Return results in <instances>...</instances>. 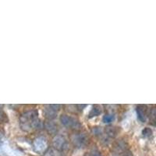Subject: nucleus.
Instances as JSON below:
<instances>
[{"label":"nucleus","mask_w":156,"mask_h":156,"mask_svg":"<svg viewBox=\"0 0 156 156\" xmlns=\"http://www.w3.org/2000/svg\"><path fill=\"white\" fill-rule=\"evenodd\" d=\"M61 105L58 104H51V105H45L43 109V113L44 117L48 120H52L57 116V113L60 110Z\"/></svg>","instance_id":"39448f33"},{"label":"nucleus","mask_w":156,"mask_h":156,"mask_svg":"<svg viewBox=\"0 0 156 156\" xmlns=\"http://www.w3.org/2000/svg\"><path fill=\"white\" fill-rule=\"evenodd\" d=\"M127 143L125 140L119 139L114 143L112 150L115 154H120V153H123L124 151H127Z\"/></svg>","instance_id":"423d86ee"},{"label":"nucleus","mask_w":156,"mask_h":156,"mask_svg":"<svg viewBox=\"0 0 156 156\" xmlns=\"http://www.w3.org/2000/svg\"><path fill=\"white\" fill-rule=\"evenodd\" d=\"M66 110L71 113H76L78 112L76 105H66Z\"/></svg>","instance_id":"dca6fc26"},{"label":"nucleus","mask_w":156,"mask_h":156,"mask_svg":"<svg viewBox=\"0 0 156 156\" xmlns=\"http://www.w3.org/2000/svg\"><path fill=\"white\" fill-rule=\"evenodd\" d=\"M59 120H60L61 123L68 129L77 130V129H80L82 126L80 120L77 118L72 116V115H62L59 118Z\"/></svg>","instance_id":"f03ea898"},{"label":"nucleus","mask_w":156,"mask_h":156,"mask_svg":"<svg viewBox=\"0 0 156 156\" xmlns=\"http://www.w3.org/2000/svg\"><path fill=\"white\" fill-rule=\"evenodd\" d=\"M2 105H0V122H7L8 117L6 114L2 111Z\"/></svg>","instance_id":"2eb2a0df"},{"label":"nucleus","mask_w":156,"mask_h":156,"mask_svg":"<svg viewBox=\"0 0 156 156\" xmlns=\"http://www.w3.org/2000/svg\"><path fill=\"white\" fill-rule=\"evenodd\" d=\"M142 134H143L144 137H150V136H152V130H151V128L146 127L143 129Z\"/></svg>","instance_id":"f3484780"},{"label":"nucleus","mask_w":156,"mask_h":156,"mask_svg":"<svg viewBox=\"0 0 156 156\" xmlns=\"http://www.w3.org/2000/svg\"><path fill=\"white\" fill-rule=\"evenodd\" d=\"M122 156H133V153H132L130 151H126L122 153Z\"/></svg>","instance_id":"6ab92c4d"},{"label":"nucleus","mask_w":156,"mask_h":156,"mask_svg":"<svg viewBox=\"0 0 156 156\" xmlns=\"http://www.w3.org/2000/svg\"><path fill=\"white\" fill-rule=\"evenodd\" d=\"M83 156H91V154L90 153H85V154H83Z\"/></svg>","instance_id":"412c9836"},{"label":"nucleus","mask_w":156,"mask_h":156,"mask_svg":"<svg viewBox=\"0 0 156 156\" xmlns=\"http://www.w3.org/2000/svg\"><path fill=\"white\" fill-rule=\"evenodd\" d=\"M118 133H119V127L115 126H106L104 129V135L106 136L108 140L115 138L116 135L118 134Z\"/></svg>","instance_id":"1a4fd4ad"},{"label":"nucleus","mask_w":156,"mask_h":156,"mask_svg":"<svg viewBox=\"0 0 156 156\" xmlns=\"http://www.w3.org/2000/svg\"><path fill=\"white\" fill-rule=\"evenodd\" d=\"M44 128L46 129V131L48 132L49 134H55L56 135L57 132H58V126L55 122L53 121L48 120L44 123Z\"/></svg>","instance_id":"9d476101"},{"label":"nucleus","mask_w":156,"mask_h":156,"mask_svg":"<svg viewBox=\"0 0 156 156\" xmlns=\"http://www.w3.org/2000/svg\"><path fill=\"white\" fill-rule=\"evenodd\" d=\"M136 115L138 117L139 120L141 121L142 122H146L148 115V108L145 105H139L136 108Z\"/></svg>","instance_id":"6e6552de"},{"label":"nucleus","mask_w":156,"mask_h":156,"mask_svg":"<svg viewBox=\"0 0 156 156\" xmlns=\"http://www.w3.org/2000/svg\"><path fill=\"white\" fill-rule=\"evenodd\" d=\"M149 117H150V120L153 122V124L154 125V120H155V109L154 108H151V110L150 111V112L148 113Z\"/></svg>","instance_id":"a211bd4d"},{"label":"nucleus","mask_w":156,"mask_h":156,"mask_svg":"<svg viewBox=\"0 0 156 156\" xmlns=\"http://www.w3.org/2000/svg\"><path fill=\"white\" fill-rule=\"evenodd\" d=\"M114 119H115V115H114V114L108 112V113L105 114V115L103 116L102 120L105 123H110V122H112Z\"/></svg>","instance_id":"4468645a"},{"label":"nucleus","mask_w":156,"mask_h":156,"mask_svg":"<svg viewBox=\"0 0 156 156\" xmlns=\"http://www.w3.org/2000/svg\"><path fill=\"white\" fill-rule=\"evenodd\" d=\"M38 112L36 110H28L23 112L20 116V127L24 131H30V125L37 118Z\"/></svg>","instance_id":"f257e3e1"},{"label":"nucleus","mask_w":156,"mask_h":156,"mask_svg":"<svg viewBox=\"0 0 156 156\" xmlns=\"http://www.w3.org/2000/svg\"><path fill=\"white\" fill-rule=\"evenodd\" d=\"M34 149L37 152H44L47 147V140L44 137H37L34 141Z\"/></svg>","instance_id":"0eeeda50"},{"label":"nucleus","mask_w":156,"mask_h":156,"mask_svg":"<svg viewBox=\"0 0 156 156\" xmlns=\"http://www.w3.org/2000/svg\"><path fill=\"white\" fill-rule=\"evenodd\" d=\"M43 156H63L62 151H58L53 147H48L44 152Z\"/></svg>","instance_id":"9b49d317"},{"label":"nucleus","mask_w":156,"mask_h":156,"mask_svg":"<svg viewBox=\"0 0 156 156\" xmlns=\"http://www.w3.org/2000/svg\"><path fill=\"white\" fill-rule=\"evenodd\" d=\"M86 106H87V105H83V104H81V105H76L78 111H82Z\"/></svg>","instance_id":"aec40b11"},{"label":"nucleus","mask_w":156,"mask_h":156,"mask_svg":"<svg viewBox=\"0 0 156 156\" xmlns=\"http://www.w3.org/2000/svg\"><path fill=\"white\" fill-rule=\"evenodd\" d=\"M70 141L76 147H83L87 144L88 138L84 133L77 132L70 136Z\"/></svg>","instance_id":"7ed1b4c3"},{"label":"nucleus","mask_w":156,"mask_h":156,"mask_svg":"<svg viewBox=\"0 0 156 156\" xmlns=\"http://www.w3.org/2000/svg\"><path fill=\"white\" fill-rule=\"evenodd\" d=\"M101 112H102V107H101V105H93L92 108H91L90 113H89V118H93V117L98 116L99 115H101Z\"/></svg>","instance_id":"f8f14e48"},{"label":"nucleus","mask_w":156,"mask_h":156,"mask_svg":"<svg viewBox=\"0 0 156 156\" xmlns=\"http://www.w3.org/2000/svg\"><path fill=\"white\" fill-rule=\"evenodd\" d=\"M51 144H52V147L54 148L57 149L58 151L63 152L64 151L67 150L69 144H68V141L65 136H62V135L56 134L55 135L52 140H51Z\"/></svg>","instance_id":"20e7f679"},{"label":"nucleus","mask_w":156,"mask_h":156,"mask_svg":"<svg viewBox=\"0 0 156 156\" xmlns=\"http://www.w3.org/2000/svg\"><path fill=\"white\" fill-rule=\"evenodd\" d=\"M91 133L94 136H98V137H100L104 133V129L101 127H100V126H94V127L91 128Z\"/></svg>","instance_id":"ddd939ff"}]
</instances>
